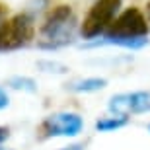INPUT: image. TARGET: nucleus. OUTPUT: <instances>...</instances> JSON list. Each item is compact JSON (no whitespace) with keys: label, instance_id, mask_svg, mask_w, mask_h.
Wrapping results in <instances>:
<instances>
[{"label":"nucleus","instance_id":"obj_13","mask_svg":"<svg viewBox=\"0 0 150 150\" xmlns=\"http://www.w3.org/2000/svg\"><path fill=\"white\" fill-rule=\"evenodd\" d=\"M62 150H84L82 144H72V146H68V148H62Z\"/></svg>","mask_w":150,"mask_h":150},{"label":"nucleus","instance_id":"obj_7","mask_svg":"<svg viewBox=\"0 0 150 150\" xmlns=\"http://www.w3.org/2000/svg\"><path fill=\"white\" fill-rule=\"evenodd\" d=\"M105 86H107L105 78L92 76V78H80V80L70 82V84H68V90L78 92V94H88V92H98V90L105 88Z\"/></svg>","mask_w":150,"mask_h":150},{"label":"nucleus","instance_id":"obj_10","mask_svg":"<svg viewBox=\"0 0 150 150\" xmlns=\"http://www.w3.org/2000/svg\"><path fill=\"white\" fill-rule=\"evenodd\" d=\"M37 67H39V70L49 72V74H64L68 70L62 62H57V61H39Z\"/></svg>","mask_w":150,"mask_h":150},{"label":"nucleus","instance_id":"obj_1","mask_svg":"<svg viewBox=\"0 0 150 150\" xmlns=\"http://www.w3.org/2000/svg\"><path fill=\"white\" fill-rule=\"evenodd\" d=\"M146 35H148L146 16L139 8H127L109 23L103 41H98L94 45H119L125 49H140L148 45Z\"/></svg>","mask_w":150,"mask_h":150},{"label":"nucleus","instance_id":"obj_12","mask_svg":"<svg viewBox=\"0 0 150 150\" xmlns=\"http://www.w3.org/2000/svg\"><path fill=\"white\" fill-rule=\"evenodd\" d=\"M8 137H10V131H8L6 127H0V144H2V142H6V140H8Z\"/></svg>","mask_w":150,"mask_h":150},{"label":"nucleus","instance_id":"obj_11","mask_svg":"<svg viewBox=\"0 0 150 150\" xmlns=\"http://www.w3.org/2000/svg\"><path fill=\"white\" fill-rule=\"evenodd\" d=\"M8 103H10V98H8V94H6L4 90L0 88V109H6Z\"/></svg>","mask_w":150,"mask_h":150},{"label":"nucleus","instance_id":"obj_3","mask_svg":"<svg viewBox=\"0 0 150 150\" xmlns=\"http://www.w3.org/2000/svg\"><path fill=\"white\" fill-rule=\"evenodd\" d=\"M35 25L33 20L28 14H18V16L4 20L0 23V51H16L22 49L33 39Z\"/></svg>","mask_w":150,"mask_h":150},{"label":"nucleus","instance_id":"obj_2","mask_svg":"<svg viewBox=\"0 0 150 150\" xmlns=\"http://www.w3.org/2000/svg\"><path fill=\"white\" fill-rule=\"evenodd\" d=\"M74 33H76V20H74L72 8L67 4L57 6L47 16L43 28H41V39L39 47L47 51L59 49L64 45L72 43Z\"/></svg>","mask_w":150,"mask_h":150},{"label":"nucleus","instance_id":"obj_8","mask_svg":"<svg viewBox=\"0 0 150 150\" xmlns=\"http://www.w3.org/2000/svg\"><path fill=\"white\" fill-rule=\"evenodd\" d=\"M129 123L127 115H115V117H105V119H100L96 123V129L100 133H111V131H117V129L125 127Z\"/></svg>","mask_w":150,"mask_h":150},{"label":"nucleus","instance_id":"obj_15","mask_svg":"<svg viewBox=\"0 0 150 150\" xmlns=\"http://www.w3.org/2000/svg\"><path fill=\"white\" fill-rule=\"evenodd\" d=\"M0 150H8V148H2V146H0Z\"/></svg>","mask_w":150,"mask_h":150},{"label":"nucleus","instance_id":"obj_6","mask_svg":"<svg viewBox=\"0 0 150 150\" xmlns=\"http://www.w3.org/2000/svg\"><path fill=\"white\" fill-rule=\"evenodd\" d=\"M109 111L115 115H134V113H150V92H125L117 94L109 100Z\"/></svg>","mask_w":150,"mask_h":150},{"label":"nucleus","instance_id":"obj_4","mask_svg":"<svg viewBox=\"0 0 150 150\" xmlns=\"http://www.w3.org/2000/svg\"><path fill=\"white\" fill-rule=\"evenodd\" d=\"M119 8H121V0H96L82 22V28H80L82 37L94 39L101 35L115 20Z\"/></svg>","mask_w":150,"mask_h":150},{"label":"nucleus","instance_id":"obj_14","mask_svg":"<svg viewBox=\"0 0 150 150\" xmlns=\"http://www.w3.org/2000/svg\"><path fill=\"white\" fill-rule=\"evenodd\" d=\"M146 16H148V20H146V22L150 23V2H148V6H146Z\"/></svg>","mask_w":150,"mask_h":150},{"label":"nucleus","instance_id":"obj_16","mask_svg":"<svg viewBox=\"0 0 150 150\" xmlns=\"http://www.w3.org/2000/svg\"><path fill=\"white\" fill-rule=\"evenodd\" d=\"M148 129H150V127H148Z\"/></svg>","mask_w":150,"mask_h":150},{"label":"nucleus","instance_id":"obj_5","mask_svg":"<svg viewBox=\"0 0 150 150\" xmlns=\"http://www.w3.org/2000/svg\"><path fill=\"white\" fill-rule=\"evenodd\" d=\"M82 129H84V121L78 113L62 111L45 117L39 131L45 139H53V137H76V134L82 133Z\"/></svg>","mask_w":150,"mask_h":150},{"label":"nucleus","instance_id":"obj_9","mask_svg":"<svg viewBox=\"0 0 150 150\" xmlns=\"http://www.w3.org/2000/svg\"><path fill=\"white\" fill-rule=\"evenodd\" d=\"M14 90H23V92H35V80L33 78H28V76H14L8 80Z\"/></svg>","mask_w":150,"mask_h":150}]
</instances>
